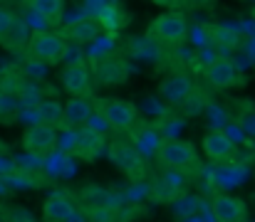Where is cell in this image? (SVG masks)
Instances as JSON below:
<instances>
[{
    "label": "cell",
    "mask_w": 255,
    "mask_h": 222,
    "mask_svg": "<svg viewBox=\"0 0 255 222\" xmlns=\"http://www.w3.org/2000/svg\"><path fill=\"white\" fill-rule=\"evenodd\" d=\"M156 158H159V163H161L164 168H169V170H188V168H193V165L198 163V153H196L193 144H188V141H176V139L164 141L161 148L156 150Z\"/></svg>",
    "instance_id": "cell-1"
},
{
    "label": "cell",
    "mask_w": 255,
    "mask_h": 222,
    "mask_svg": "<svg viewBox=\"0 0 255 222\" xmlns=\"http://www.w3.org/2000/svg\"><path fill=\"white\" fill-rule=\"evenodd\" d=\"M102 119L107 121V126L117 134H129L139 119V111L131 101L124 99H107L102 106Z\"/></svg>",
    "instance_id": "cell-2"
},
{
    "label": "cell",
    "mask_w": 255,
    "mask_h": 222,
    "mask_svg": "<svg viewBox=\"0 0 255 222\" xmlns=\"http://www.w3.org/2000/svg\"><path fill=\"white\" fill-rule=\"evenodd\" d=\"M149 32L161 45H181L188 35V22L181 12H161L159 17H154Z\"/></svg>",
    "instance_id": "cell-3"
},
{
    "label": "cell",
    "mask_w": 255,
    "mask_h": 222,
    "mask_svg": "<svg viewBox=\"0 0 255 222\" xmlns=\"http://www.w3.org/2000/svg\"><path fill=\"white\" fill-rule=\"evenodd\" d=\"M60 146V131L47 124H32L22 134V148L32 155H50Z\"/></svg>",
    "instance_id": "cell-4"
},
{
    "label": "cell",
    "mask_w": 255,
    "mask_h": 222,
    "mask_svg": "<svg viewBox=\"0 0 255 222\" xmlns=\"http://www.w3.org/2000/svg\"><path fill=\"white\" fill-rule=\"evenodd\" d=\"M27 52L40 60V62H47V65H55L62 55H65V40L55 32H35L30 40H27Z\"/></svg>",
    "instance_id": "cell-5"
},
{
    "label": "cell",
    "mask_w": 255,
    "mask_h": 222,
    "mask_svg": "<svg viewBox=\"0 0 255 222\" xmlns=\"http://www.w3.org/2000/svg\"><path fill=\"white\" fill-rule=\"evenodd\" d=\"M193 94V81L191 76L183 72H171L161 79L159 84V96L166 101V104H186L188 96Z\"/></svg>",
    "instance_id": "cell-6"
},
{
    "label": "cell",
    "mask_w": 255,
    "mask_h": 222,
    "mask_svg": "<svg viewBox=\"0 0 255 222\" xmlns=\"http://www.w3.org/2000/svg\"><path fill=\"white\" fill-rule=\"evenodd\" d=\"M203 79L208 81V86L223 91V89H231L238 84V72L228 57H216L203 67Z\"/></svg>",
    "instance_id": "cell-7"
},
{
    "label": "cell",
    "mask_w": 255,
    "mask_h": 222,
    "mask_svg": "<svg viewBox=\"0 0 255 222\" xmlns=\"http://www.w3.org/2000/svg\"><path fill=\"white\" fill-rule=\"evenodd\" d=\"M109 158L114 165H119L129 175H136L144 168V153L136 148V144H129V141H114L109 146Z\"/></svg>",
    "instance_id": "cell-8"
},
{
    "label": "cell",
    "mask_w": 255,
    "mask_h": 222,
    "mask_svg": "<svg viewBox=\"0 0 255 222\" xmlns=\"http://www.w3.org/2000/svg\"><path fill=\"white\" fill-rule=\"evenodd\" d=\"M211 215L216 222H246L248 208L241 198L221 193L211 200Z\"/></svg>",
    "instance_id": "cell-9"
},
{
    "label": "cell",
    "mask_w": 255,
    "mask_h": 222,
    "mask_svg": "<svg viewBox=\"0 0 255 222\" xmlns=\"http://www.w3.org/2000/svg\"><path fill=\"white\" fill-rule=\"evenodd\" d=\"M60 81H62V89H65L70 96H89V91H92V72H89V67L82 65V62L70 65V67L62 72Z\"/></svg>",
    "instance_id": "cell-10"
},
{
    "label": "cell",
    "mask_w": 255,
    "mask_h": 222,
    "mask_svg": "<svg viewBox=\"0 0 255 222\" xmlns=\"http://www.w3.org/2000/svg\"><path fill=\"white\" fill-rule=\"evenodd\" d=\"M233 150H236L233 139L226 131H208L203 136V153H206V158L211 163H226V160H231Z\"/></svg>",
    "instance_id": "cell-11"
},
{
    "label": "cell",
    "mask_w": 255,
    "mask_h": 222,
    "mask_svg": "<svg viewBox=\"0 0 255 222\" xmlns=\"http://www.w3.org/2000/svg\"><path fill=\"white\" fill-rule=\"evenodd\" d=\"M94 116V106L87 96H72L65 104V124L67 129H85L89 126V119Z\"/></svg>",
    "instance_id": "cell-12"
},
{
    "label": "cell",
    "mask_w": 255,
    "mask_h": 222,
    "mask_svg": "<svg viewBox=\"0 0 255 222\" xmlns=\"http://www.w3.org/2000/svg\"><path fill=\"white\" fill-rule=\"evenodd\" d=\"M75 218V205L70 198L55 193L42 203V220L45 222H70Z\"/></svg>",
    "instance_id": "cell-13"
},
{
    "label": "cell",
    "mask_w": 255,
    "mask_h": 222,
    "mask_svg": "<svg viewBox=\"0 0 255 222\" xmlns=\"http://www.w3.org/2000/svg\"><path fill=\"white\" fill-rule=\"evenodd\" d=\"M37 119H40V124L55 126L57 131L67 129V124H65V106L60 101H55V99H40L37 101Z\"/></svg>",
    "instance_id": "cell-14"
},
{
    "label": "cell",
    "mask_w": 255,
    "mask_h": 222,
    "mask_svg": "<svg viewBox=\"0 0 255 222\" xmlns=\"http://www.w3.org/2000/svg\"><path fill=\"white\" fill-rule=\"evenodd\" d=\"M102 148H104V139L97 131H92L89 126H85L80 131V141H77V150L75 153H80L85 160H92V158H97L102 153Z\"/></svg>",
    "instance_id": "cell-15"
},
{
    "label": "cell",
    "mask_w": 255,
    "mask_h": 222,
    "mask_svg": "<svg viewBox=\"0 0 255 222\" xmlns=\"http://www.w3.org/2000/svg\"><path fill=\"white\" fill-rule=\"evenodd\" d=\"M99 30H102V22H99V20L82 17V20H75V22L67 27V35H70L72 40H77V42H92V40H97Z\"/></svg>",
    "instance_id": "cell-16"
},
{
    "label": "cell",
    "mask_w": 255,
    "mask_h": 222,
    "mask_svg": "<svg viewBox=\"0 0 255 222\" xmlns=\"http://www.w3.org/2000/svg\"><path fill=\"white\" fill-rule=\"evenodd\" d=\"M124 74H127V70H124L119 62H114V60L97 62V79H99V84H102V86L119 84V81L124 79Z\"/></svg>",
    "instance_id": "cell-17"
},
{
    "label": "cell",
    "mask_w": 255,
    "mask_h": 222,
    "mask_svg": "<svg viewBox=\"0 0 255 222\" xmlns=\"http://www.w3.org/2000/svg\"><path fill=\"white\" fill-rule=\"evenodd\" d=\"M30 7L40 17H45L50 22H57L65 12V0H30Z\"/></svg>",
    "instance_id": "cell-18"
},
{
    "label": "cell",
    "mask_w": 255,
    "mask_h": 222,
    "mask_svg": "<svg viewBox=\"0 0 255 222\" xmlns=\"http://www.w3.org/2000/svg\"><path fill=\"white\" fill-rule=\"evenodd\" d=\"M25 40H27V25L17 20V22H15V27L10 30V35L2 40V45H5V47H10V50H15V47L25 45Z\"/></svg>",
    "instance_id": "cell-19"
},
{
    "label": "cell",
    "mask_w": 255,
    "mask_h": 222,
    "mask_svg": "<svg viewBox=\"0 0 255 222\" xmlns=\"http://www.w3.org/2000/svg\"><path fill=\"white\" fill-rule=\"evenodd\" d=\"M15 22H17L15 12H12L10 7L0 5V45H2V40H5L7 35H10V30L15 27Z\"/></svg>",
    "instance_id": "cell-20"
},
{
    "label": "cell",
    "mask_w": 255,
    "mask_h": 222,
    "mask_svg": "<svg viewBox=\"0 0 255 222\" xmlns=\"http://www.w3.org/2000/svg\"><path fill=\"white\" fill-rule=\"evenodd\" d=\"M211 40H216V45L221 47V50H228V47H236V32H231L228 27H216L213 30V37Z\"/></svg>",
    "instance_id": "cell-21"
},
{
    "label": "cell",
    "mask_w": 255,
    "mask_h": 222,
    "mask_svg": "<svg viewBox=\"0 0 255 222\" xmlns=\"http://www.w3.org/2000/svg\"><path fill=\"white\" fill-rule=\"evenodd\" d=\"M216 0H186V5H191V7H211Z\"/></svg>",
    "instance_id": "cell-22"
},
{
    "label": "cell",
    "mask_w": 255,
    "mask_h": 222,
    "mask_svg": "<svg viewBox=\"0 0 255 222\" xmlns=\"http://www.w3.org/2000/svg\"><path fill=\"white\" fill-rule=\"evenodd\" d=\"M154 5H159V7H169V5H173V0H151Z\"/></svg>",
    "instance_id": "cell-23"
}]
</instances>
